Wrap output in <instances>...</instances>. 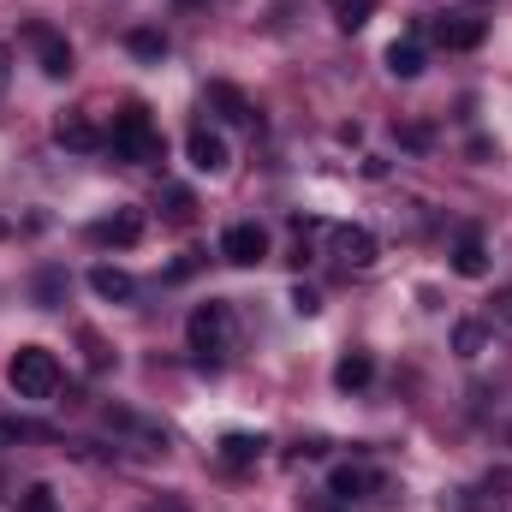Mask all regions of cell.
I'll use <instances>...</instances> for the list:
<instances>
[{
    "mask_svg": "<svg viewBox=\"0 0 512 512\" xmlns=\"http://www.w3.org/2000/svg\"><path fill=\"white\" fill-rule=\"evenodd\" d=\"M209 108H221L227 126H256V108L233 90V84H209Z\"/></svg>",
    "mask_w": 512,
    "mask_h": 512,
    "instance_id": "obj_19",
    "label": "cell"
},
{
    "mask_svg": "<svg viewBox=\"0 0 512 512\" xmlns=\"http://www.w3.org/2000/svg\"><path fill=\"white\" fill-rule=\"evenodd\" d=\"M221 256H227L233 268H256V262L268 256V233H262L256 221H233V227L221 233Z\"/></svg>",
    "mask_w": 512,
    "mask_h": 512,
    "instance_id": "obj_11",
    "label": "cell"
},
{
    "mask_svg": "<svg viewBox=\"0 0 512 512\" xmlns=\"http://www.w3.org/2000/svg\"><path fill=\"white\" fill-rule=\"evenodd\" d=\"M489 334H495V328H489V322H477V316H471V322H459V328H453V352H459V358H465V364H477V358H483V352H489Z\"/></svg>",
    "mask_w": 512,
    "mask_h": 512,
    "instance_id": "obj_20",
    "label": "cell"
},
{
    "mask_svg": "<svg viewBox=\"0 0 512 512\" xmlns=\"http://www.w3.org/2000/svg\"><path fill=\"white\" fill-rule=\"evenodd\" d=\"M84 239H90L96 251H131V245L143 239V209H114V215L90 221V227H84Z\"/></svg>",
    "mask_w": 512,
    "mask_h": 512,
    "instance_id": "obj_7",
    "label": "cell"
},
{
    "mask_svg": "<svg viewBox=\"0 0 512 512\" xmlns=\"http://www.w3.org/2000/svg\"><path fill=\"white\" fill-rule=\"evenodd\" d=\"M173 6H179V12H191V6H209V0H173Z\"/></svg>",
    "mask_w": 512,
    "mask_h": 512,
    "instance_id": "obj_33",
    "label": "cell"
},
{
    "mask_svg": "<svg viewBox=\"0 0 512 512\" xmlns=\"http://www.w3.org/2000/svg\"><path fill=\"white\" fill-rule=\"evenodd\" d=\"M328 12H334V24L340 30H364L370 18H376V0H322Z\"/></svg>",
    "mask_w": 512,
    "mask_h": 512,
    "instance_id": "obj_21",
    "label": "cell"
},
{
    "mask_svg": "<svg viewBox=\"0 0 512 512\" xmlns=\"http://www.w3.org/2000/svg\"><path fill=\"white\" fill-rule=\"evenodd\" d=\"M24 48L36 54V66H42V78H72V42L54 30V24H42V18H30L24 24Z\"/></svg>",
    "mask_w": 512,
    "mask_h": 512,
    "instance_id": "obj_5",
    "label": "cell"
},
{
    "mask_svg": "<svg viewBox=\"0 0 512 512\" xmlns=\"http://www.w3.org/2000/svg\"><path fill=\"white\" fill-rule=\"evenodd\" d=\"M30 435H42L36 423H18V417H0V447H12V441H30Z\"/></svg>",
    "mask_w": 512,
    "mask_h": 512,
    "instance_id": "obj_28",
    "label": "cell"
},
{
    "mask_svg": "<svg viewBox=\"0 0 512 512\" xmlns=\"http://www.w3.org/2000/svg\"><path fill=\"white\" fill-rule=\"evenodd\" d=\"M54 143H60V149H72V155H90V149H108V137H102V131L90 126L84 114H60V120H54Z\"/></svg>",
    "mask_w": 512,
    "mask_h": 512,
    "instance_id": "obj_12",
    "label": "cell"
},
{
    "mask_svg": "<svg viewBox=\"0 0 512 512\" xmlns=\"http://www.w3.org/2000/svg\"><path fill=\"white\" fill-rule=\"evenodd\" d=\"M185 161H191L197 173H209V179H215V173H227V167H233V149H227V137H221L215 126H191V137H185Z\"/></svg>",
    "mask_w": 512,
    "mask_h": 512,
    "instance_id": "obj_9",
    "label": "cell"
},
{
    "mask_svg": "<svg viewBox=\"0 0 512 512\" xmlns=\"http://www.w3.org/2000/svg\"><path fill=\"white\" fill-rule=\"evenodd\" d=\"M262 447H268L262 435H245V429H233V435H221V447H215V453H221V465H233V471H251L256 459H262Z\"/></svg>",
    "mask_w": 512,
    "mask_h": 512,
    "instance_id": "obj_17",
    "label": "cell"
},
{
    "mask_svg": "<svg viewBox=\"0 0 512 512\" xmlns=\"http://www.w3.org/2000/svg\"><path fill=\"white\" fill-rule=\"evenodd\" d=\"M108 429H126V435H137L149 453H167L173 447V435L161 429V423H143V417H131V411H120V405H108Z\"/></svg>",
    "mask_w": 512,
    "mask_h": 512,
    "instance_id": "obj_15",
    "label": "cell"
},
{
    "mask_svg": "<svg viewBox=\"0 0 512 512\" xmlns=\"http://www.w3.org/2000/svg\"><path fill=\"white\" fill-rule=\"evenodd\" d=\"M382 66L399 78V84H411V78H423V42L417 36H399V42H387Z\"/></svg>",
    "mask_w": 512,
    "mask_h": 512,
    "instance_id": "obj_14",
    "label": "cell"
},
{
    "mask_svg": "<svg viewBox=\"0 0 512 512\" xmlns=\"http://www.w3.org/2000/svg\"><path fill=\"white\" fill-rule=\"evenodd\" d=\"M66 382V370H60V358L48 352V346H18L12 358H6V387L18 393V399H30V405H48L54 393Z\"/></svg>",
    "mask_w": 512,
    "mask_h": 512,
    "instance_id": "obj_2",
    "label": "cell"
},
{
    "mask_svg": "<svg viewBox=\"0 0 512 512\" xmlns=\"http://www.w3.org/2000/svg\"><path fill=\"white\" fill-rule=\"evenodd\" d=\"M126 48L137 54V60H167V36H161V30H149V24H137V30H131Z\"/></svg>",
    "mask_w": 512,
    "mask_h": 512,
    "instance_id": "obj_23",
    "label": "cell"
},
{
    "mask_svg": "<svg viewBox=\"0 0 512 512\" xmlns=\"http://www.w3.org/2000/svg\"><path fill=\"white\" fill-rule=\"evenodd\" d=\"M78 340H84V352H90V370H108V364H114V352L102 346V334H96V328H84Z\"/></svg>",
    "mask_w": 512,
    "mask_h": 512,
    "instance_id": "obj_27",
    "label": "cell"
},
{
    "mask_svg": "<svg viewBox=\"0 0 512 512\" xmlns=\"http://www.w3.org/2000/svg\"><path fill=\"white\" fill-rule=\"evenodd\" d=\"M108 149H114V161H131V167H149V161H161V126L149 120V108H120L114 114V131H108Z\"/></svg>",
    "mask_w": 512,
    "mask_h": 512,
    "instance_id": "obj_3",
    "label": "cell"
},
{
    "mask_svg": "<svg viewBox=\"0 0 512 512\" xmlns=\"http://www.w3.org/2000/svg\"><path fill=\"white\" fill-rule=\"evenodd\" d=\"M18 512H54V489H48V483H30V489L18 495Z\"/></svg>",
    "mask_w": 512,
    "mask_h": 512,
    "instance_id": "obj_26",
    "label": "cell"
},
{
    "mask_svg": "<svg viewBox=\"0 0 512 512\" xmlns=\"http://www.w3.org/2000/svg\"><path fill=\"white\" fill-rule=\"evenodd\" d=\"M453 274H459V280H483V274H489V245H483V233H459V245H453Z\"/></svg>",
    "mask_w": 512,
    "mask_h": 512,
    "instance_id": "obj_16",
    "label": "cell"
},
{
    "mask_svg": "<svg viewBox=\"0 0 512 512\" xmlns=\"http://www.w3.org/2000/svg\"><path fill=\"white\" fill-rule=\"evenodd\" d=\"M512 507V471L501 465V471H483L471 489H447L441 495V512H501Z\"/></svg>",
    "mask_w": 512,
    "mask_h": 512,
    "instance_id": "obj_4",
    "label": "cell"
},
{
    "mask_svg": "<svg viewBox=\"0 0 512 512\" xmlns=\"http://www.w3.org/2000/svg\"><path fill=\"white\" fill-rule=\"evenodd\" d=\"M185 340H191V352H197L203 364L233 358V346H239V316H233V304H227V298L197 304V310L185 316Z\"/></svg>",
    "mask_w": 512,
    "mask_h": 512,
    "instance_id": "obj_1",
    "label": "cell"
},
{
    "mask_svg": "<svg viewBox=\"0 0 512 512\" xmlns=\"http://www.w3.org/2000/svg\"><path fill=\"white\" fill-rule=\"evenodd\" d=\"M328 251H334L340 268H376L382 245H376V233H370V227H334V233H328Z\"/></svg>",
    "mask_w": 512,
    "mask_h": 512,
    "instance_id": "obj_10",
    "label": "cell"
},
{
    "mask_svg": "<svg viewBox=\"0 0 512 512\" xmlns=\"http://www.w3.org/2000/svg\"><path fill=\"white\" fill-rule=\"evenodd\" d=\"M292 310H298V316H316V310H322V298H316L310 286H292Z\"/></svg>",
    "mask_w": 512,
    "mask_h": 512,
    "instance_id": "obj_30",
    "label": "cell"
},
{
    "mask_svg": "<svg viewBox=\"0 0 512 512\" xmlns=\"http://www.w3.org/2000/svg\"><path fill=\"white\" fill-rule=\"evenodd\" d=\"M322 453H328V441H322V435H304V441L292 447V459H322Z\"/></svg>",
    "mask_w": 512,
    "mask_h": 512,
    "instance_id": "obj_31",
    "label": "cell"
},
{
    "mask_svg": "<svg viewBox=\"0 0 512 512\" xmlns=\"http://www.w3.org/2000/svg\"><path fill=\"white\" fill-rule=\"evenodd\" d=\"M90 292L108 298V304H131V298H137V280H131L126 268H114V262H96V268H90Z\"/></svg>",
    "mask_w": 512,
    "mask_h": 512,
    "instance_id": "obj_13",
    "label": "cell"
},
{
    "mask_svg": "<svg viewBox=\"0 0 512 512\" xmlns=\"http://www.w3.org/2000/svg\"><path fill=\"white\" fill-rule=\"evenodd\" d=\"M161 203H167V221H179V227L197 215V197H191L185 185H167V191H161Z\"/></svg>",
    "mask_w": 512,
    "mask_h": 512,
    "instance_id": "obj_24",
    "label": "cell"
},
{
    "mask_svg": "<svg viewBox=\"0 0 512 512\" xmlns=\"http://www.w3.org/2000/svg\"><path fill=\"white\" fill-rule=\"evenodd\" d=\"M429 36L447 54H471V48L489 42V18H477V12H441V18H429Z\"/></svg>",
    "mask_w": 512,
    "mask_h": 512,
    "instance_id": "obj_6",
    "label": "cell"
},
{
    "mask_svg": "<svg viewBox=\"0 0 512 512\" xmlns=\"http://www.w3.org/2000/svg\"><path fill=\"white\" fill-rule=\"evenodd\" d=\"M6 84H12V54L0 48V90H6Z\"/></svg>",
    "mask_w": 512,
    "mask_h": 512,
    "instance_id": "obj_32",
    "label": "cell"
},
{
    "mask_svg": "<svg viewBox=\"0 0 512 512\" xmlns=\"http://www.w3.org/2000/svg\"><path fill=\"white\" fill-rule=\"evenodd\" d=\"M36 304L42 310H60L66 304V268H42L36 274Z\"/></svg>",
    "mask_w": 512,
    "mask_h": 512,
    "instance_id": "obj_22",
    "label": "cell"
},
{
    "mask_svg": "<svg viewBox=\"0 0 512 512\" xmlns=\"http://www.w3.org/2000/svg\"><path fill=\"white\" fill-rule=\"evenodd\" d=\"M370 382H376V358H370V352H346V358L334 364V387H340V393H364Z\"/></svg>",
    "mask_w": 512,
    "mask_h": 512,
    "instance_id": "obj_18",
    "label": "cell"
},
{
    "mask_svg": "<svg viewBox=\"0 0 512 512\" xmlns=\"http://www.w3.org/2000/svg\"><path fill=\"white\" fill-rule=\"evenodd\" d=\"M382 471L376 465H334L328 471V495H334V507H352V501H370V495H382Z\"/></svg>",
    "mask_w": 512,
    "mask_h": 512,
    "instance_id": "obj_8",
    "label": "cell"
},
{
    "mask_svg": "<svg viewBox=\"0 0 512 512\" xmlns=\"http://www.w3.org/2000/svg\"><path fill=\"white\" fill-rule=\"evenodd\" d=\"M489 328H501V334H512V286H501L495 298H489V316H483Z\"/></svg>",
    "mask_w": 512,
    "mask_h": 512,
    "instance_id": "obj_25",
    "label": "cell"
},
{
    "mask_svg": "<svg viewBox=\"0 0 512 512\" xmlns=\"http://www.w3.org/2000/svg\"><path fill=\"white\" fill-rule=\"evenodd\" d=\"M393 137H399L405 149H429V143H435V131L429 126H393Z\"/></svg>",
    "mask_w": 512,
    "mask_h": 512,
    "instance_id": "obj_29",
    "label": "cell"
}]
</instances>
